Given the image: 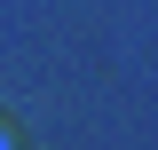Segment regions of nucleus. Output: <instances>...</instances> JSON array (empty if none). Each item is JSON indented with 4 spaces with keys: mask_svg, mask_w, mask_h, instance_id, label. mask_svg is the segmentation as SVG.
<instances>
[{
    "mask_svg": "<svg viewBox=\"0 0 158 150\" xmlns=\"http://www.w3.org/2000/svg\"><path fill=\"white\" fill-rule=\"evenodd\" d=\"M0 150H8V127H0Z\"/></svg>",
    "mask_w": 158,
    "mask_h": 150,
    "instance_id": "nucleus-1",
    "label": "nucleus"
}]
</instances>
